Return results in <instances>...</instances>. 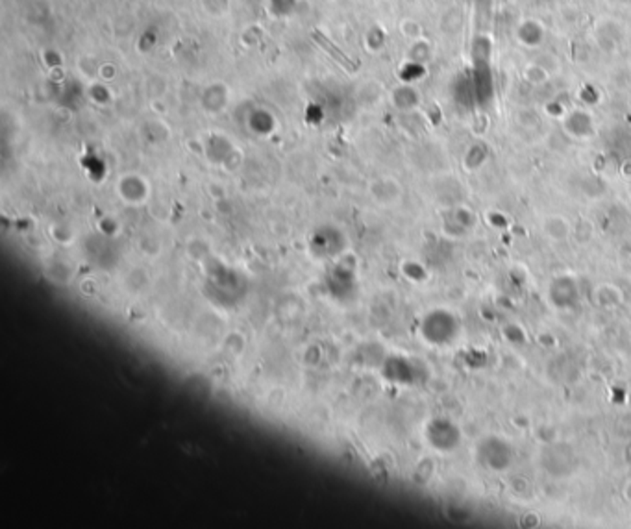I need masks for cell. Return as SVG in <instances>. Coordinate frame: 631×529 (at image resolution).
I'll return each instance as SVG.
<instances>
[{"instance_id": "obj_1", "label": "cell", "mask_w": 631, "mask_h": 529, "mask_svg": "<svg viewBox=\"0 0 631 529\" xmlns=\"http://www.w3.org/2000/svg\"><path fill=\"white\" fill-rule=\"evenodd\" d=\"M313 39H315V43H317L320 49L326 50V52H328L339 65H343V67L347 69L348 73H356L357 69H359V64H357V61H354V59L348 58L343 50H339L337 47H335V44H333L332 41L326 37V35L320 34L318 30H313Z\"/></svg>"}]
</instances>
